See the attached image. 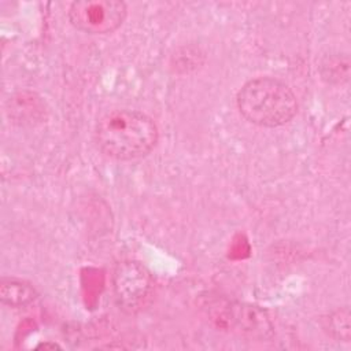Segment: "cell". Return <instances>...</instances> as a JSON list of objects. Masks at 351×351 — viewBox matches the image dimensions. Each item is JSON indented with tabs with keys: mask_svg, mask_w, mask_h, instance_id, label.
I'll use <instances>...</instances> for the list:
<instances>
[{
	"mask_svg": "<svg viewBox=\"0 0 351 351\" xmlns=\"http://www.w3.org/2000/svg\"><path fill=\"white\" fill-rule=\"evenodd\" d=\"M95 138L101 152L117 160H134L156 145L159 130L155 121L137 110H111L96 123Z\"/></svg>",
	"mask_w": 351,
	"mask_h": 351,
	"instance_id": "obj_1",
	"label": "cell"
},
{
	"mask_svg": "<svg viewBox=\"0 0 351 351\" xmlns=\"http://www.w3.org/2000/svg\"><path fill=\"white\" fill-rule=\"evenodd\" d=\"M240 114L262 128H278L298 112V99L292 89L274 77H258L247 81L236 96Z\"/></svg>",
	"mask_w": 351,
	"mask_h": 351,
	"instance_id": "obj_2",
	"label": "cell"
},
{
	"mask_svg": "<svg viewBox=\"0 0 351 351\" xmlns=\"http://www.w3.org/2000/svg\"><path fill=\"white\" fill-rule=\"evenodd\" d=\"M112 291L118 307L126 314H137L145 308L154 295L151 271L138 261L125 259L112 271Z\"/></svg>",
	"mask_w": 351,
	"mask_h": 351,
	"instance_id": "obj_3",
	"label": "cell"
},
{
	"mask_svg": "<svg viewBox=\"0 0 351 351\" xmlns=\"http://www.w3.org/2000/svg\"><path fill=\"white\" fill-rule=\"evenodd\" d=\"M208 317L218 326L255 339H267L273 325L267 313L258 306L215 299L207 304Z\"/></svg>",
	"mask_w": 351,
	"mask_h": 351,
	"instance_id": "obj_4",
	"label": "cell"
},
{
	"mask_svg": "<svg viewBox=\"0 0 351 351\" xmlns=\"http://www.w3.org/2000/svg\"><path fill=\"white\" fill-rule=\"evenodd\" d=\"M128 7L121 0H77L67 11L70 23L88 34H108L125 21Z\"/></svg>",
	"mask_w": 351,
	"mask_h": 351,
	"instance_id": "obj_5",
	"label": "cell"
},
{
	"mask_svg": "<svg viewBox=\"0 0 351 351\" xmlns=\"http://www.w3.org/2000/svg\"><path fill=\"white\" fill-rule=\"evenodd\" d=\"M38 296L36 288L18 278H3L0 282L1 303L14 308L25 307L33 303Z\"/></svg>",
	"mask_w": 351,
	"mask_h": 351,
	"instance_id": "obj_6",
	"label": "cell"
},
{
	"mask_svg": "<svg viewBox=\"0 0 351 351\" xmlns=\"http://www.w3.org/2000/svg\"><path fill=\"white\" fill-rule=\"evenodd\" d=\"M326 328L335 339L340 341H350L351 325H350L348 307H343L332 311L326 318Z\"/></svg>",
	"mask_w": 351,
	"mask_h": 351,
	"instance_id": "obj_7",
	"label": "cell"
},
{
	"mask_svg": "<svg viewBox=\"0 0 351 351\" xmlns=\"http://www.w3.org/2000/svg\"><path fill=\"white\" fill-rule=\"evenodd\" d=\"M37 348H59V346L58 344H55V343H43V344H40Z\"/></svg>",
	"mask_w": 351,
	"mask_h": 351,
	"instance_id": "obj_8",
	"label": "cell"
}]
</instances>
